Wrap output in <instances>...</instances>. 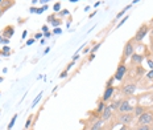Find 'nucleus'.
I'll return each instance as SVG.
<instances>
[{"label":"nucleus","mask_w":153,"mask_h":130,"mask_svg":"<svg viewBox=\"0 0 153 130\" xmlns=\"http://www.w3.org/2000/svg\"><path fill=\"white\" fill-rule=\"evenodd\" d=\"M149 32V27L147 25V24H143L141 27H140L139 29H137L136 35H135V37H133V41H136V43H140V41L143 40V39L147 36V33Z\"/></svg>","instance_id":"7ed1b4c3"},{"label":"nucleus","mask_w":153,"mask_h":130,"mask_svg":"<svg viewBox=\"0 0 153 130\" xmlns=\"http://www.w3.org/2000/svg\"><path fill=\"white\" fill-rule=\"evenodd\" d=\"M37 1H38V0H32V4H36Z\"/></svg>","instance_id":"de8ad7c7"},{"label":"nucleus","mask_w":153,"mask_h":130,"mask_svg":"<svg viewBox=\"0 0 153 130\" xmlns=\"http://www.w3.org/2000/svg\"><path fill=\"white\" fill-rule=\"evenodd\" d=\"M42 32H49V31H48V27H46V25L42 27Z\"/></svg>","instance_id":"79ce46f5"},{"label":"nucleus","mask_w":153,"mask_h":130,"mask_svg":"<svg viewBox=\"0 0 153 130\" xmlns=\"http://www.w3.org/2000/svg\"><path fill=\"white\" fill-rule=\"evenodd\" d=\"M100 45H102V44H100V43L95 44V45H94L92 48H91V51H90V52H91V53H95V52H97V51H98V49H99V48H100Z\"/></svg>","instance_id":"5701e85b"},{"label":"nucleus","mask_w":153,"mask_h":130,"mask_svg":"<svg viewBox=\"0 0 153 130\" xmlns=\"http://www.w3.org/2000/svg\"><path fill=\"white\" fill-rule=\"evenodd\" d=\"M26 33H28V32H26V31H24V32H23V36H21V37H23V39H25V37H26Z\"/></svg>","instance_id":"37998d69"},{"label":"nucleus","mask_w":153,"mask_h":130,"mask_svg":"<svg viewBox=\"0 0 153 130\" xmlns=\"http://www.w3.org/2000/svg\"><path fill=\"white\" fill-rule=\"evenodd\" d=\"M78 58H79V55H78V53H75V55L73 56V61H75V60H78Z\"/></svg>","instance_id":"4c0bfd02"},{"label":"nucleus","mask_w":153,"mask_h":130,"mask_svg":"<svg viewBox=\"0 0 153 130\" xmlns=\"http://www.w3.org/2000/svg\"><path fill=\"white\" fill-rule=\"evenodd\" d=\"M42 37V33H37L36 36H34V39H41Z\"/></svg>","instance_id":"ea45409f"},{"label":"nucleus","mask_w":153,"mask_h":130,"mask_svg":"<svg viewBox=\"0 0 153 130\" xmlns=\"http://www.w3.org/2000/svg\"><path fill=\"white\" fill-rule=\"evenodd\" d=\"M102 125H103V121L102 119H98L97 122H94V125L91 126L90 130H100L102 129Z\"/></svg>","instance_id":"4468645a"},{"label":"nucleus","mask_w":153,"mask_h":130,"mask_svg":"<svg viewBox=\"0 0 153 130\" xmlns=\"http://www.w3.org/2000/svg\"><path fill=\"white\" fill-rule=\"evenodd\" d=\"M120 101H122V100H118V101H113L112 104L110 105V108L112 110H118V108H119V105H120Z\"/></svg>","instance_id":"a211bd4d"},{"label":"nucleus","mask_w":153,"mask_h":130,"mask_svg":"<svg viewBox=\"0 0 153 130\" xmlns=\"http://www.w3.org/2000/svg\"><path fill=\"white\" fill-rule=\"evenodd\" d=\"M152 124H153V112H147L145 110L137 118V125H152Z\"/></svg>","instance_id":"f03ea898"},{"label":"nucleus","mask_w":153,"mask_h":130,"mask_svg":"<svg viewBox=\"0 0 153 130\" xmlns=\"http://www.w3.org/2000/svg\"><path fill=\"white\" fill-rule=\"evenodd\" d=\"M0 6H1V9L6 12L7 9H9L12 6H15V0H3Z\"/></svg>","instance_id":"f8f14e48"},{"label":"nucleus","mask_w":153,"mask_h":130,"mask_svg":"<svg viewBox=\"0 0 153 130\" xmlns=\"http://www.w3.org/2000/svg\"><path fill=\"white\" fill-rule=\"evenodd\" d=\"M29 11H31L32 13H37V8H36V7H31V9H29Z\"/></svg>","instance_id":"f704fd0d"},{"label":"nucleus","mask_w":153,"mask_h":130,"mask_svg":"<svg viewBox=\"0 0 153 130\" xmlns=\"http://www.w3.org/2000/svg\"><path fill=\"white\" fill-rule=\"evenodd\" d=\"M106 108V102H103V101H100L99 104H98V108H97V113L98 114H100V113L103 112V109Z\"/></svg>","instance_id":"f3484780"},{"label":"nucleus","mask_w":153,"mask_h":130,"mask_svg":"<svg viewBox=\"0 0 153 130\" xmlns=\"http://www.w3.org/2000/svg\"><path fill=\"white\" fill-rule=\"evenodd\" d=\"M74 63H75V61H71V63H70V64H69V65H67V68H66V70H69V69H70V68H73Z\"/></svg>","instance_id":"c9c22d12"},{"label":"nucleus","mask_w":153,"mask_h":130,"mask_svg":"<svg viewBox=\"0 0 153 130\" xmlns=\"http://www.w3.org/2000/svg\"><path fill=\"white\" fill-rule=\"evenodd\" d=\"M13 35H15L13 25H7L6 28L1 31V36H3V37H6V39H11Z\"/></svg>","instance_id":"9d476101"},{"label":"nucleus","mask_w":153,"mask_h":130,"mask_svg":"<svg viewBox=\"0 0 153 130\" xmlns=\"http://www.w3.org/2000/svg\"><path fill=\"white\" fill-rule=\"evenodd\" d=\"M66 76H67V70L65 69V70H63V72H62V73H61V74H60V77H61V78H65Z\"/></svg>","instance_id":"2f4dec72"},{"label":"nucleus","mask_w":153,"mask_h":130,"mask_svg":"<svg viewBox=\"0 0 153 130\" xmlns=\"http://www.w3.org/2000/svg\"><path fill=\"white\" fill-rule=\"evenodd\" d=\"M34 40H36V39H29V40L28 41H26V44H25V45H32V44H33L34 43Z\"/></svg>","instance_id":"7c9ffc66"},{"label":"nucleus","mask_w":153,"mask_h":130,"mask_svg":"<svg viewBox=\"0 0 153 130\" xmlns=\"http://www.w3.org/2000/svg\"><path fill=\"white\" fill-rule=\"evenodd\" d=\"M90 51H91V48H90V46H85V48H83V53H87V52H90Z\"/></svg>","instance_id":"72a5a7b5"},{"label":"nucleus","mask_w":153,"mask_h":130,"mask_svg":"<svg viewBox=\"0 0 153 130\" xmlns=\"http://www.w3.org/2000/svg\"><path fill=\"white\" fill-rule=\"evenodd\" d=\"M71 3H76V1H79V0H70Z\"/></svg>","instance_id":"8fccbe9b"},{"label":"nucleus","mask_w":153,"mask_h":130,"mask_svg":"<svg viewBox=\"0 0 153 130\" xmlns=\"http://www.w3.org/2000/svg\"><path fill=\"white\" fill-rule=\"evenodd\" d=\"M38 1H40V3H41V4H45V3H46V1H49V0H38Z\"/></svg>","instance_id":"a18cd8bd"},{"label":"nucleus","mask_w":153,"mask_h":130,"mask_svg":"<svg viewBox=\"0 0 153 130\" xmlns=\"http://www.w3.org/2000/svg\"><path fill=\"white\" fill-rule=\"evenodd\" d=\"M51 36V32H45V37H50Z\"/></svg>","instance_id":"a19ab883"},{"label":"nucleus","mask_w":153,"mask_h":130,"mask_svg":"<svg viewBox=\"0 0 153 130\" xmlns=\"http://www.w3.org/2000/svg\"><path fill=\"white\" fill-rule=\"evenodd\" d=\"M120 130H128V127H127V125H123V127Z\"/></svg>","instance_id":"49530a36"},{"label":"nucleus","mask_w":153,"mask_h":130,"mask_svg":"<svg viewBox=\"0 0 153 130\" xmlns=\"http://www.w3.org/2000/svg\"><path fill=\"white\" fill-rule=\"evenodd\" d=\"M111 116H112V109L110 108V105H106V108L103 109V112L100 113V119H102L103 122L108 121V119L111 118Z\"/></svg>","instance_id":"1a4fd4ad"},{"label":"nucleus","mask_w":153,"mask_h":130,"mask_svg":"<svg viewBox=\"0 0 153 130\" xmlns=\"http://www.w3.org/2000/svg\"><path fill=\"white\" fill-rule=\"evenodd\" d=\"M54 19H56V13H54V15H50V16L48 18V21H49V23H51V21H53Z\"/></svg>","instance_id":"c756f323"},{"label":"nucleus","mask_w":153,"mask_h":130,"mask_svg":"<svg viewBox=\"0 0 153 130\" xmlns=\"http://www.w3.org/2000/svg\"><path fill=\"white\" fill-rule=\"evenodd\" d=\"M133 43H135V41H133V39L125 43L124 49H123L122 61H125V60H128V58H131V56L135 53V44H133Z\"/></svg>","instance_id":"f257e3e1"},{"label":"nucleus","mask_w":153,"mask_h":130,"mask_svg":"<svg viewBox=\"0 0 153 130\" xmlns=\"http://www.w3.org/2000/svg\"><path fill=\"white\" fill-rule=\"evenodd\" d=\"M41 97H42V92H41V93H40V94L37 96V98H36V100H34V101H33V104H32V106H33V108H34V106H36V105H37V104H38V102H40V100H41Z\"/></svg>","instance_id":"4be33fe9"},{"label":"nucleus","mask_w":153,"mask_h":130,"mask_svg":"<svg viewBox=\"0 0 153 130\" xmlns=\"http://www.w3.org/2000/svg\"><path fill=\"white\" fill-rule=\"evenodd\" d=\"M144 112H145V108L141 106V105H136V106L133 108V116H135V117L141 116Z\"/></svg>","instance_id":"ddd939ff"},{"label":"nucleus","mask_w":153,"mask_h":130,"mask_svg":"<svg viewBox=\"0 0 153 130\" xmlns=\"http://www.w3.org/2000/svg\"><path fill=\"white\" fill-rule=\"evenodd\" d=\"M136 130H150V125H137Z\"/></svg>","instance_id":"aec40b11"},{"label":"nucleus","mask_w":153,"mask_h":130,"mask_svg":"<svg viewBox=\"0 0 153 130\" xmlns=\"http://www.w3.org/2000/svg\"><path fill=\"white\" fill-rule=\"evenodd\" d=\"M152 23H153V19H152Z\"/></svg>","instance_id":"864d4df0"},{"label":"nucleus","mask_w":153,"mask_h":130,"mask_svg":"<svg viewBox=\"0 0 153 130\" xmlns=\"http://www.w3.org/2000/svg\"><path fill=\"white\" fill-rule=\"evenodd\" d=\"M94 58H95V53H91V55H90V57H88V61H92Z\"/></svg>","instance_id":"e433bc0d"},{"label":"nucleus","mask_w":153,"mask_h":130,"mask_svg":"<svg viewBox=\"0 0 153 130\" xmlns=\"http://www.w3.org/2000/svg\"><path fill=\"white\" fill-rule=\"evenodd\" d=\"M125 73H127V65H125L124 61H122V63L119 64V67H118L115 74H113V78H115L116 81H122L123 78H124Z\"/></svg>","instance_id":"20e7f679"},{"label":"nucleus","mask_w":153,"mask_h":130,"mask_svg":"<svg viewBox=\"0 0 153 130\" xmlns=\"http://www.w3.org/2000/svg\"><path fill=\"white\" fill-rule=\"evenodd\" d=\"M148 67H149L150 69L153 70V60H150V58H149V60H148Z\"/></svg>","instance_id":"473e14b6"},{"label":"nucleus","mask_w":153,"mask_h":130,"mask_svg":"<svg viewBox=\"0 0 153 130\" xmlns=\"http://www.w3.org/2000/svg\"><path fill=\"white\" fill-rule=\"evenodd\" d=\"M69 13H70V12H69L67 9H62V11L58 12V15H60V16H67Z\"/></svg>","instance_id":"bb28decb"},{"label":"nucleus","mask_w":153,"mask_h":130,"mask_svg":"<svg viewBox=\"0 0 153 130\" xmlns=\"http://www.w3.org/2000/svg\"><path fill=\"white\" fill-rule=\"evenodd\" d=\"M129 60H131V64H132V65H140V64L143 63V60H144V56L140 55V53H133Z\"/></svg>","instance_id":"9b49d317"},{"label":"nucleus","mask_w":153,"mask_h":130,"mask_svg":"<svg viewBox=\"0 0 153 130\" xmlns=\"http://www.w3.org/2000/svg\"><path fill=\"white\" fill-rule=\"evenodd\" d=\"M113 92H115V88L113 86H107L106 88V90H104V93H103V96H102V101L103 102L110 101V100L112 98Z\"/></svg>","instance_id":"6e6552de"},{"label":"nucleus","mask_w":153,"mask_h":130,"mask_svg":"<svg viewBox=\"0 0 153 130\" xmlns=\"http://www.w3.org/2000/svg\"><path fill=\"white\" fill-rule=\"evenodd\" d=\"M140 0H133V4H136V3H139Z\"/></svg>","instance_id":"09e8293b"},{"label":"nucleus","mask_w":153,"mask_h":130,"mask_svg":"<svg viewBox=\"0 0 153 130\" xmlns=\"http://www.w3.org/2000/svg\"><path fill=\"white\" fill-rule=\"evenodd\" d=\"M136 89H137V86H136V84H133V82H128V84H125V85H123V88H122V93L124 96H132L133 93L136 92Z\"/></svg>","instance_id":"0eeeda50"},{"label":"nucleus","mask_w":153,"mask_h":130,"mask_svg":"<svg viewBox=\"0 0 153 130\" xmlns=\"http://www.w3.org/2000/svg\"><path fill=\"white\" fill-rule=\"evenodd\" d=\"M131 7H132V6H131V4H129V6H127V7H125V8H124V9H123V11H120V12H119V13H118V15H116V19H119V18H122L123 15H124V13H125V12H127V11H128V9H129V8H131Z\"/></svg>","instance_id":"6ab92c4d"},{"label":"nucleus","mask_w":153,"mask_h":130,"mask_svg":"<svg viewBox=\"0 0 153 130\" xmlns=\"http://www.w3.org/2000/svg\"><path fill=\"white\" fill-rule=\"evenodd\" d=\"M9 53H11V48L8 45H4L3 49L0 51V55L1 56H9Z\"/></svg>","instance_id":"2eb2a0df"},{"label":"nucleus","mask_w":153,"mask_h":130,"mask_svg":"<svg viewBox=\"0 0 153 130\" xmlns=\"http://www.w3.org/2000/svg\"><path fill=\"white\" fill-rule=\"evenodd\" d=\"M133 108H135V106L131 105L129 100H122V101H120L119 108H118V112H119V113H132Z\"/></svg>","instance_id":"423d86ee"},{"label":"nucleus","mask_w":153,"mask_h":130,"mask_svg":"<svg viewBox=\"0 0 153 130\" xmlns=\"http://www.w3.org/2000/svg\"><path fill=\"white\" fill-rule=\"evenodd\" d=\"M50 24H51V25H53V27H60L61 24H62V21H61V20H58V19H54V20L51 21Z\"/></svg>","instance_id":"b1692460"},{"label":"nucleus","mask_w":153,"mask_h":130,"mask_svg":"<svg viewBox=\"0 0 153 130\" xmlns=\"http://www.w3.org/2000/svg\"><path fill=\"white\" fill-rule=\"evenodd\" d=\"M3 13H4V11H3V9H1V6H0V18L3 16Z\"/></svg>","instance_id":"c03bdc74"},{"label":"nucleus","mask_w":153,"mask_h":130,"mask_svg":"<svg viewBox=\"0 0 153 130\" xmlns=\"http://www.w3.org/2000/svg\"><path fill=\"white\" fill-rule=\"evenodd\" d=\"M53 9H54V13H56V12H60L61 11V3H56V4H54Z\"/></svg>","instance_id":"393cba45"},{"label":"nucleus","mask_w":153,"mask_h":130,"mask_svg":"<svg viewBox=\"0 0 153 130\" xmlns=\"http://www.w3.org/2000/svg\"><path fill=\"white\" fill-rule=\"evenodd\" d=\"M100 130H102V129H100Z\"/></svg>","instance_id":"5fc2aeb1"},{"label":"nucleus","mask_w":153,"mask_h":130,"mask_svg":"<svg viewBox=\"0 0 153 130\" xmlns=\"http://www.w3.org/2000/svg\"><path fill=\"white\" fill-rule=\"evenodd\" d=\"M0 44H4V45H7V44H9V39H6L3 37L1 40H0Z\"/></svg>","instance_id":"c85d7f7f"},{"label":"nucleus","mask_w":153,"mask_h":130,"mask_svg":"<svg viewBox=\"0 0 153 130\" xmlns=\"http://www.w3.org/2000/svg\"><path fill=\"white\" fill-rule=\"evenodd\" d=\"M0 82H3V76H0Z\"/></svg>","instance_id":"3c124183"},{"label":"nucleus","mask_w":153,"mask_h":130,"mask_svg":"<svg viewBox=\"0 0 153 130\" xmlns=\"http://www.w3.org/2000/svg\"><path fill=\"white\" fill-rule=\"evenodd\" d=\"M32 121H33V116H29L28 119H26V122H25V129H29V126H31Z\"/></svg>","instance_id":"412c9836"},{"label":"nucleus","mask_w":153,"mask_h":130,"mask_svg":"<svg viewBox=\"0 0 153 130\" xmlns=\"http://www.w3.org/2000/svg\"><path fill=\"white\" fill-rule=\"evenodd\" d=\"M16 118H17V114H15V116H13V117H12V118H11V121H9L8 126H7V130H12V127H13L15 122H16Z\"/></svg>","instance_id":"dca6fc26"},{"label":"nucleus","mask_w":153,"mask_h":130,"mask_svg":"<svg viewBox=\"0 0 153 130\" xmlns=\"http://www.w3.org/2000/svg\"><path fill=\"white\" fill-rule=\"evenodd\" d=\"M53 33H57V35H58V33H61V28H57V29H54V32Z\"/></svg>","instance_id":"58836bf2"},{"label":"nucleus","mask_w":153,"mask_h":130,"mask_svg":"<svg viewBox=\"0 0 153 130\" xmlns=\"http://www.w3.org/2000/svg\"><path fill=\"white\" fill-rule=\"evenodd\" d=\"M128 18H129V16H124V18H123V20H122V21H120V23H119V24H118V25H116V28H119V27H122V25H123V24H124V23H125V21H127V20H128Z\"/></svg>","instance_id":"cd10ccee"},{"label":"nucleus","mask_w":153,"mask_h":130,"mask_svg":"<svg viewBox=\"0 0 153 130\" xmlns=\"http://www.w3.org/2000/svg\"><path fill=\"white\" fill-rule=\"evenodd\" d=\"M119 122L122 125H131L133 121V118H135V116H133V113H119Z\"/></svg>","instance_id":"39448f33"},{"label":"nucleus","mask_w":153,"mask_h":130,"mask_svg":"<svg viewBox=\"0 0 153 130\" xmlns=\"http://www.w3.org/2000/svg\"><path fill=\"white\" fill-rule=\"evenodd\" d=\"M1 1H3V0H0V4H1Z\"/></svg>","instance_id":"603ef678"},{"label":"nucleus","mask_w":153,"mask_h":130,"mask_svg":"<svg viewBox=\"0 0 153 130\" xmlns=\"http://www.w3.org/2000/svg\"><path fill=\"white\" fill-rule=\"evenodd\" d=\"M147 80H149V81H153V70L150 69L149 72L147 73Z\"/></svg>","instance_id":"a878e982"}]
</instances>
